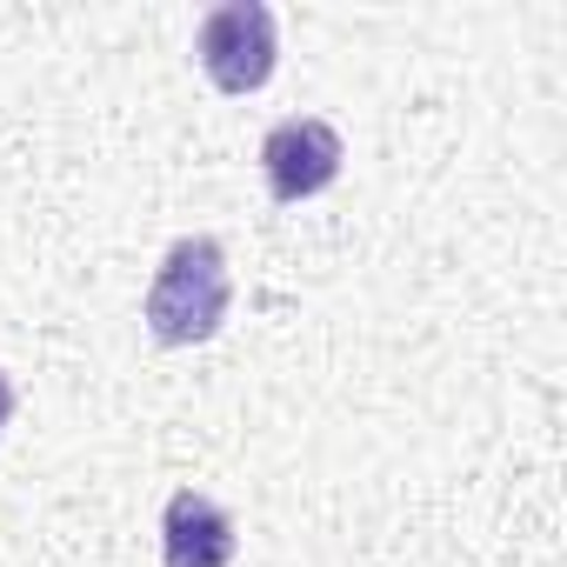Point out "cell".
Returning a JSON list of instances; mask_svg holds the SVG:
<instances>
[{
	"label": "cell",
	"instance_id": "obj_1",
	"mask_svg": "<svg viewBox=\"0 0 567 567\" xmlns=\"http://www.w3.org/2000/svg\"><path fill=\"white\" fill-rule=\"evenodd\" d=\"M227 301H234V274H227V247L214 234H181L154 280H147V301H141V321L161 348H200L220 334L227 321Z\"/></svg>",
	"mask_w": 567,
	"mask_h": 567
},
{
	"label": "cell",
	"instance_id": "obj_2",
	"mask_svg": "<svg viewBox=\"0 0 567 567\" xmlns=\"http://www.w3.org/2000/svg\"><path fill=\"white\" fill-rule=\"evenodd\" d=\"M194 61L220 94H260L280 68L274 8H260V0H227V8H214L194 34Z\"/></svg>",
	"mask_w": 567,
	"mask_h": 567
},
{
	"label": "cell",
	"instance_id": "obj_3",
	"mask_svg": "<svg viewBox=\"0 0 567 567\" xmlns=\"http://www.w3.org/2000/svg\"><path fill=\"white\" fill-rule=\"evenodd\" d=\"M341 161H348V141L321 114H288L260 141V174H267V194L280 207H301V200L328 194L341 181Z\"/></svg>",
	"mask_w": 567,
	"mask_h": 567
},
{
	"label": "cell",
	"instance_id": "obj_4",
	"mask_svg": "<svg viewBox=\"0 0 567 567\" xmlns=\"http://www.w3.org/2000/svg\"><path fill=\"white\" fill-rule=\"evenodd\" d=\"M240 554V534H234V514L214 501V494H167L161 507V560L167 567H234Z\"/></svg>",
	"mask_w": 567,
	"mask_h": 567
},
{
	"label": "cell",
	"instance_id": "obj_5",
	"mask_svg": "<svg viewBox=\"0 0 567 567\" xmlns=\"http://www.w3.org/2000/svg\"><path fill=\"white\" fill-rule=\"evenodd\" d=\"M8 414H14V381H8V368H0V434H8Z\"/></svg>",
	"mask_w": 567,
	"mask_h": 567
}]
</instances>
